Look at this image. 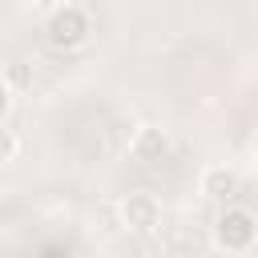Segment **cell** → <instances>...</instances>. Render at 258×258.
Returning <instances> with one entry per match:
<instances>
[{
  "label": "cell",
  "instance_id": "ba28073f",
  "mask_svg": "<svg viewBox=\"0 0 258 258\" xmlns=\"http://www.w3.org/2000/svg\"><path fill=\"white\" fill-rule=\"evenodd\" d=\"M8 77H12V85H28V73H24V64H12V73H8Z\"/></svg>",
  "mask_w": 258,
  "mask_h": 258
},
{
  "label": "cell",
  "instance_id": "52a82bcc",
  "mask_svg": "<svg viewBox=\"0 0 258 258\" xmlns=\"http://www.w3.org/2000/svg\"><path fill=\"white\" fill-rule=\"evenodd\" d=\"M8 105H12V89H8V81H0V121H4Z\"/></svg>",
  "mask_w": 258,
  "mask_h": 258
},
{
  "label": "cell",
  "instance_id": "3957f363",
  "mask_svg": "<svg viewBox=\"0 0 258 258\" xmlns=\"http://www.w3.org/2000/svg\"><path fill=\"white\" fill-rule=\"evenodd\" d=\"M157 222H161V202H157L153 194L137 189V194H125V198H121V226H125V230L149 234V230H157Z\"/></svg>",
  "mask_w": 258,
  "mask_h": 258
},
{
  "label": "cell",
  "instance_id": "6da1fadb",
  "mask_svg": "<svg viewBox=\"0 0 258 258\" xmlns=\"http://www.w3.org/2000/svg\"><path fill=\"white\" fill-rule=\"evenodd\" d=\"M258 238V218L242 206H226L218 218H214V242L226 250V254H242L250 250Z\"/></svg>",
  "mask_w": 258,
  "mask_h": 258
},
{
  "label": "cell",
  "instance_id": "9c48e42d",
  "mask_svg": "<svg viewBox=\"0 0 258 258\" xmlns=\"http://www.w3.org/2000/svg\"><path fill=\"white\" fill-rule=\"evenodd\" d=\"M254 157H258V133H254Z\"/></svg>",
  "mask_w": 258,
  "mask_h": 258
},
{
  "label": "cell",
  "instance_id": "7a4b0ae2",
  "mask_svg": "<svg viewBox=\"0 0 258 258\" xmlns=\"http://www.w3.org/2000/svg\"><path fill=\"white\" fill-rule=\"evenodd\" d=\"M44 36H48L52 48H77V44H85V36H89V12L77 8V4L56 8L48 16V24H44Z\"/></svg>",
  "mask_w": 258,
  "mask_h": 258
},
{
  "label": "cell",
  "instance_id": "5b68a950",
  "mask_svg": "<svg viewBox=\"0 0 258 258\" xmlns=\"http://www.w3.org/2000/svg\"><path fill=\"white\" fill-rule=\"evenodd\" d=\"M202 194H206L210 202H230V198L238 194V173H234L230 165H210V169L202 173Z\"/></svg>",
  "mask_w": 258,
  "mask_h": 258
},
{
  "label": "cell",
  "instance_id": "8992f818",
  "mask_svg": "<svg viewBox=\"0 0 258 258\" xmlns=\"http://www.w3.org/2000/svg\"><path fill=\"white\" fill-rule=\"evenodd\" d=\"M16 149H20V141H16V133L0 125V165H4V161H12V157H16Z\"/></svg>",
  "mask_w": 258,
  "mask_h": 258
},
{
  "label": "cell",
  "instance_id": "277c9868",
  "mask_svg": "<svg viewBox=\"0 0 258 258\" xmlns=\"http://www.w3.org/2000/svg\"><path fill=\"white\" fill-rule=\"evenodd\" d=\"M165 153H169V137H165V129H157V125H141V129L133 133V141H129V157L141 161V165H153V161H161Z\"/></svg>",
  "mask_w": 258,
  "mask_h": 258
}]
</instances>
